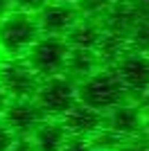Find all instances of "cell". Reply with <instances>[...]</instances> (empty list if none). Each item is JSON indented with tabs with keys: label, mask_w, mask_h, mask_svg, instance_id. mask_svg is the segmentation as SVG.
<instances>
[{
	"label": "cell",
	"mask_w": 149,
	"mask_h": 151,
	"mask_svg": "<svg viewBox=\"0 0 149 151\" xmlns=\"http://www.w3.org/2000/svg\"><path fill=\"white\" fill-rule=\"evenodd\" d=\"M104 34V27L97 18H84L79 20L72 29L66 34V43L70 47H86V50H95L99 43V38Z\"/></svg>",
	"instance_id": "4fadbf2b"
},
{
	"label": "cell",
	"mask_w": 149,
	"mask_h": 151,
	"mask_svg": "<svg viewBox=\"0 0 149 151\" xmlns=\"http://www.w3.org/2000/svg\"><path fill=\"white\" fill-rule=\"evenodd\" d=\"M95 151H99V149H95Z\"/></svg>",
	"instance_id": "4316f807"
},
{
	"label": "cell",
	"mask_w": 149,
	"mask_h": 151,
	"mask_svg": "<svg viewBox=\"0 0 149 151\" xmlns=\"http://www.w3.org/2000/svg\"><path fill=\"white\" fill-rule=\"evenodd\" d=\"M63 129L68 131V135H77V138H93L95 133L104 126V113H99L90 106H84V104H74L68 113L63 115L61 120Z\"/></svg>",
	"instance_id": "30bf717a"
},
{
	"label": "cell",
	"mask_w": 149,
	"mask_h": 151,
	"mask_svg": "<svg viewBox=\"0 0 149 151\" xmlns=\"http://www.w3.org/2000/svg\"><path fill=\"white\" fill-rule=\"evenodd\" d=\"M48 2H50V0H14V9H18V12H30V14H38Z\"/></svg>",
	"instance_id": "e0dca14e"
},
{
	"label": "cell",
	"mask_w": 149,
	"mask_h": 151,
	"mask_svg": "<svg viewBox=\"0 0 149 151\" xmlns=\"http://www.w3.org/2000/svg\"><path fill=\"white\" fill-rule=\"evenodd\" d=\"M127 45L129 50L140 52V54H149V20L138 18V23L133 25V29L127 36Z\"/></svg>",
	"instance_id": "5bb4252c"
},
{
	"label": "cell",
	"mask_w": 149,
	"mask_h": 151,
	"mask_svg": "<svg viewBox=\"0 0 149 151\" xmlns=\"http://www.w3.org/2000/svg\"><path fill=\"white\" fill-rule=\"evenodd\" d=\"M147 57H149V54H147Z\"/></svg>",
	"instance_id": "83f0119b"
},
{
	"label": "cell",
	"mask_w": 149,
	"mask_h": 151,
	"mask_svg": "<svg viewBox=\"0 0 149 151\" xmlns=\"http://www.w3.org/2000/svg\"><path fill=\"white\" fill-rule=\"evenodd\" d=\"M36 151H63V145L68 140V131L63 129L59 120H43L30 135Z\"/></svg>",
	"instance_id": "8fae6325"
},
{
	"label": "cell",
	"mask_w": 149,
	"mask_h": 151,
	"mask_svg": "<svg viewBox=\"0 0 149 151\" xmlns=\"http://www.w3.org/2000/svg\"><path fill=\"white\" fill-rule=\"evenodd\" d=\"M7 104H9V95L2 90V86H0V117H2V113H5Z\"/></svg>",
	"instance_id": "603a6c76"
},
{
	"label": "cell",
	"mask_w": 149,
	"mask_h": 151,
	"mask_svg": "<svg viewBox=\"0 0 149 151\" xmlns=\"http://www.w3.org/2000/svg\"><path fill=\"white\" fill-rule=\"evenodd\" d=\"M118 151H149V145L147 142H131V140H127Z\"/></svg>",
	"instance_id": "44dd1931"
},
{
	"label": "cell",
	"mask_w": 149,
	"mask_h": 151,
	"mask_svg": "<svg viewBox=\"0 0 149 151\" xmlns=\"http://www.w3.org/2000/svg\"><path fill=\"white\" fill-rule=\"evenodd\" d=\"M38 38H41V27L36 14L14 9L5 18H0V54L5 59L25 57Z\"/></svg>",
	"instance_id": "7a4b0ae2"
},
{
	"label": "cell",
	"mask_w": 149,
	"mask_h": 151,
	"mask_svg": "<svg viewBox=\"0 0 149 151\" xmlns=\"http://www.w3.org/2000/svg\"><path fill=\"white\" fill-rule=\"evenodd\" d=\"M79 14H84V18H102L106 9L111 7V0H77L74 2Z\"/></svg>",
	"instance_id": "9a60e30c"
},
{
	"label": "cell",
	"mask_w": 149,
	"mask_h": 151,
	"mask_svg": "<svg viewBox=\"0 0 149 151\" xmlns=\"http://www.w3.org/2000/svg\"><path fill=\"white\" fill-rule=\"evenodd\" d=\"M56 2H70V5H74L77 0H56Z\"/></svg>",
	"instance_id": "484cf974"
},
{
	"label": "cell",
	"mask_w": 149,
	"mask_h": 151,
	"mask_svg": "<svg viewBox=\"0 0 149 151\" xmlns=\"http://www.w3.org/2000/svg\"><path fill=\"white\" fill-rule=\"evenodd\" d=\"M145 120L147 117H145L142 108L136 104H129V101L104 113V126L111 133L120 135L122 140H133L136 135H140L145 129Z\"/></svg>",
	"instance_id": "9c48e42d"
},
{
	"label": "cell",
	"mask_w": 149,
	"mask_h": 151,
	"mask_svg": "<svg viewBox=\"0 0 149 151\" xmlns=\"http://www.w3.org/2000/svg\"><path fill=\"white\" fill-rule=\"evenodd\" d=\"M14 140H16V135L7 129L5 122L0 120V151H9V149H12V145H14Z\"/></svg>",
	"instance_id": "ac0fdd59"
},
{
	"label": "cell",
	"mask_w": 149,
	"mask_h": 151,
	"mask_svg": "<svg viewBox=\"0 0 149 151\" xmlns=\"http://www.w3.org/2000/svg\"><path fill=\"white\" fill-rule=\"evenodd\" d=\"M133 12L138 14V18L142 20H149V0H129Z\"/></svg>",
	"instance_id": "d6986e66"
},
{
	"label": "cell",
	"mask_w": 149,
	"mask_h": 151,
	"mask_svg": "<svg viewBox=\"0 0 149 151\" xmlns=\"http://www.w3.org/2000/svg\"><path fill=\"white\" fill-rule=\"evenodd\" d=\"M9 151H36V149H34V145H32L30 138H16Z\"/></svg>",
	"instance_id": "ffe728a7"
},
{
	"label": "cell",
	"mask_w": 149,
	"mask_h": 151,
	"mask_svg": "<svg viewBox=\"0 0 149 151\" xmlns=\"http://www.w3.org/2000/svg\"><path fill=\"white\" fill-rule=\"evenodd\" d=\"M36 104L50 120H61L70 108L77 104V83L68 75L48 77L41 81L36 90Z\"/></svg>",
	"instance_id": "3957f363"
},
{
	"label": "cell",
	"mask_w": 149,
	"mask_h": 151,
	"mask_svg": "<svg viewBox=\"0 0 149 151\" xmlns=\"http://www.w3.org/2000/svg\"><path fill=\"white\" fill-rule=\"evenodd\" d=\"M102 68V61H99L97 52L95 50H86V47H70L68 57H66V70L63 75L68 72L70 79H84V77L93 75L95 70Z\"/></svg>",
	"instance_id": "7c38bea8"
},
{
	"label": "cell",
	"mask_w": 149,
	"mask_h": 151,
	"mask_svg": "<svg viewBox=\"0 0 149 151\" xmlns=\"http://www.w3.org/2000/svg\"><path fill=\"white\" fill-rule=\"evenodd\" d=\"M120 81H122L129 99H142L149 90V57L129 50L115 65Z\"/></svg>",
	"instance_id": "8992f818"
},
{
	"label": "cell",
	"mask_w": 149,
	"mask_h": 151,
	"mask_svg": "<svg viewBox=\"0 0 149 151\" xmlns=\"http://www.w3.org/2000/svg\"><path fill=\"white\" fill-rule=\"evenodd\" d=\"M41 81L43 79L32 70L25 57L0 61V86L9 95V99H34Z\"/></svg>",
	"instance_id": "5b68a950"
},
{
	"label": "cell",
	"mask_w": 149,
	"mask_h": 151,
	"mask_svg": "<svg viewBox=\"0 0 149 151\" xmlns=\"http://www.w3.org/2000/svg\"><path fill=\"white\" fill-rule=\"evenodd\" d=\"M63 151H95L93 142L88 138H77V135H68L66 145H63Z\"/></svg>",
	"instance_id": "2e32d148"
},
{
	"label": "cell",
	"mask_w": 149,
	"mask_h": 151,
	"mask_svg": "<svg viewBox=\"0 0 149 151\" xmlns=\"http://www.w3.org/2000/svg\"><path fill=\"white\" fill-rule=\"evenodd\" d=\"M142 135H145V142L149 145V117L145 120V129H142Z\"/></svg>",
	"instance_id": "d4e9b609"
},
{
	"label": "cell",
	"mask_w": 149,
	"mask_h": 151,
	"mask_svg": "<svg viewBox=\"0 0 149 151\" xmlns=\"http://www.w3.org/2000/svg\"><path fill=\"white\" fill-rule=\"evenodd\" d=\"M36 18H38V27H41L43 36H61L63 38L81 20V14L77 9V5L50 0L48 5L36 14Z\"/></svg>",
	"instance_id": "ba28073f"
},
{
	"label": "cell",
	"mask_w": 149,
	"mask_h": 151,
	"mask_svg": "<svg viewBox=\"0 0 149 151\" xmlns=\"http://www.w3.org/2000/svg\"><path fill=\"white\" fill-rule=\"evenodd\" d=\"M0 120L5 122L7 129L16 138H30L32 131L48 117L38 108L36 99H9V104H7Z\"/></svg>",
	"instance_id": "52a82bcc"
},
{
	"label": "cell",
	"mask_w": 149,
	"mask_h": 151,
	"mask_svg": "<svg viewBox=\"0 0 149 151\" xmlns=\"http://www.w3.org/2000/svg\"><path fill=\"white\" fill-rule=\"evenodd\" d=\"M138 106L142 108V113H145V117H149V90H147V95H145L142 99H140V104Z\"/></svg>",
	"instance_id": "cb8c5ba5"
},
{
	"label": "cell",
	"mask_w": 149,
	"mask_h": 151,
	"mask_svg": "<svg viewBox=\"0 0 149 151\" xmlns=\"http://www.w3.org/2000/svg\"><path fill=\"white\" fill-rule=\"evenodd\" d=\"M14 12V0H0V18Z\"/></svg>",
	"instance_id": "7402d4cb"
},
{
	"label": "cell",
	"mask_w": 149,
	"mask_h": 151,
	"mask_svg": "<svg viewBox=\"0 0 149 151\" xmlns=\"http://www.w3.org/2000/svg\"><path fill=\"white\" fill-rule=\"evenodd\" d=\"M77 101L95 108L99 113H108L111 108L129 101V97H127V90H124L115 68L102 65L93 75L84 77L77 83Z\"/></svg>",
	"instance_id": "6da1fadb"
},
{
	"label": "cell",
	"mask_w": 149,
	"mask_h": 151,
	"mask_svg": "<svg viewBox=\"0 0 149 151\" xmlns=\"http://www.w3.org/2000/svg\"><path fill=\"white\" fill-rule=\"evenodd\" d=\"M68 50H70V45L66 43V38L43 36V34H41V38L27 50L25 59H27L32 70H34L41 79H48V77L63 75Z\"/></svg>",
	"instance_id": "277c9868"
}]
</instances>
